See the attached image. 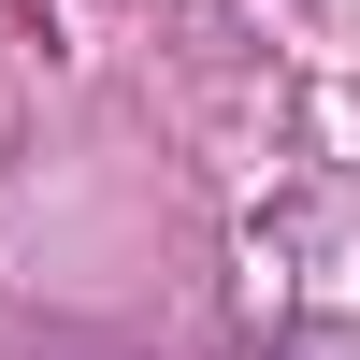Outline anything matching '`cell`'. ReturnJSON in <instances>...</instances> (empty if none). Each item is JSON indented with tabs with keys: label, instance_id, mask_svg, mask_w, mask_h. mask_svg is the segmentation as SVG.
I'll list each match as a JSON object with an SVG mask.
<instances>
[{
	"label": "cell",
	"instance_id": "6da1fadb",
	"mask_svg": "<svg viewBox=\"0 0 360 360\" xmlns=\"http://www.w3.org/2000/svg\"><path fill=\"white\" fill-rule=\"evenodd\" d=\"M274 360H360V332L346 317H303V332H274Z\"/></svg>",
	"mask_w": 360,
	"mask_h": 360
}]
</instances>
